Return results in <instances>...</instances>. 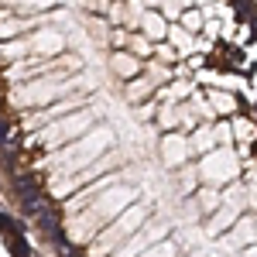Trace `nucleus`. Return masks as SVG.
<instances>
[{
	"label": "nucleus",
	"instance_id": "1",
	"mask_svg": "<svg viewBox=\"0 0 257 257\" xmlns=\"http://www.w3.org/2000/svg\"><path fill=\"white\" fill-rule=\"evenodd\" d=\"M113 144V131L110 127H96L93 134H79L76 141H65L59 148L48 151V158H41L35 168H45L52 175H69V172H79L86 165H93L99 155H106Z\"/></svg>",
	"mask_w": 257,
	"mask_h": 257
},
{
	"label": "nucleus",
	"instance_id": "2",
	"mask_svg": "<svg viewBox=\"0 0 257 257\" xmlns=\"http://www.w3.org/2000/svg\"><path fill=\"white\" fill-rule=\"evenodd\" d=\"M134 199H138V189H134V185H117V182L106 185L86 209H79V213L69 216V237L76 240V243H86L89 233H96L103 223H110V219L117 216L120 209H127Z\"/></svg>",
	"mask_w": 257,
	"mask_h": 257
},
{
	"label": "nucleus",
	"instance_id": "3",
	"mask_svg": "<svg viewBox=\"0 0 257 257\" xmlns=\"http://www.w3.org/2000/svg\"><path fill=\"white\" fill-rule=\"evenodd\" d=\"M76 89H82L79 72H72V69H55V72H48V76L21 82L18 89H14V96H11V103L21 106V110H35V106H48V103H55V99L76 96Z\"/></svg>",
	"mask_w": 257,
	"mask_h": 257
},
{
	"label": "nucleus",
	"instance_id": "4",
	"mask_svg": "<svg viewBox=\"0 0 257 257\" xmlns=\"http://www.w3.org/2000/svg\"><path fill=\"white\" fill-rule=\"evenodd\" d=\"M93 120H96L93 110L79 106V110H72V113H65V117L38 127V134L28 141V148H45V151H52V148H59V144H65V141H76L79 134H86Z\"/></svg>",
	"mask_w": 257,
	"mask_h": 257
},
{
	"label": "nucleus",
	"instance_id": "5",
	"mask_svg": "<svg viewBox=\"0 0 257 257\" xmlns=\"http://www.w3.org/2000/svg\"><path fill=\"white\" fill-rule=\"evenodd\" d=\"M148 206H141L138 199L127 206V209H120L117 219H110V226H106V233L96 240V247L93 250H120L123 247V240L127 237H134V230H141V223L148 219Z\"/></svg>",
	"mask_w": 257,
	"mask_h": 257
},
{
	"label": "nucleus",
	"instance_id": "6",
	"mask_svg": "<svg viewBox=\"0 0 257 257\" xmlns=\"http://www.w3.org/2000/svg\"><path fill=\"white\" fill-rule=\"evenodd\" d=\"M113 165H117V155H113V151H106V155H99L93 165H86V168H79V172H69V175H52V196H55V199L72 196V192H76V189H82L86 182H93V178L113 172Z\"/></svg>",
	"mask_w": 257,
	"mask_h": 257
},
{
	"label": "nucleus",
	"instance_id": "7",
	"mask_svg": "<svg viewBox=\"0 0 257 257\" xmlns=\"http://www.w3.org/2000/svg\"><path fill=\"white\" fill-rule=\"evenodd\" d=\"M117 175H120V172H106V175L86 182V185H82V189H76L69 199H62V213H65V216H72V213L86 209V206H89V202H93V199H96L106 185H113V182H117Z\"/></svg>",
	"mask_w": 257,
	"mask_h": 257
},
{
	"label": "nucleus",
	"instance_id": "8",
	"mask_svg": "<svg viewBox=\"0 0 257 257\" xmlns=\"http://www.w3.org/2000/svg\"><path fill=\"white\" fill-rule=\"evenodd\" d=\"M82 106V96H65V99H55V103H48V106H35L28 117H24V127L28 131H38L45 123H52V120L65 117V113H72V110H79Z\"/></svg>",
	"mask_w": 257,
	"mask_h": 257
},
{
	"label": "nucleus",
	"instance_id": "9",
	"mask_svg": "<svg viewBox=\"0 0 257 257\" xmlns=\"http://www.w3.org/2000/svg\"><path fill=\"white\" fill-rule=\"evenodd\" d=\"M237 216H240V199H230V192H226V196H223V209L209 219V230H206V233H209V237H219L230 223H237Z\"/></svg>",
	"mask_w": 257,
	"mask_h": 257
},
{
	"label": "nucleus",
	"instance_id": "10",
	"mask_svg": "<svg viewBox=\"0 0 257 257\" xmlns=\"http://www.w3.org/2000/svg\"><path fill=\"white\" fill-rule=\"evenodd\" d=\"M168 237V226H165V223H155V226H151V233H148V226H144V230H134V237L131 240H123V247H120V250H123V254H131V250H141V247H151V243H155V240H165Z\"/></svg>",
	"mask_w": 257,
	"mask_h": 257
},
{
	"label": "nucleus",
	"instance_id": "11",
	"mask_svg": "<svg viewBox=\"0 0 257 257\" xmlns=\"http://www.w3.org/2000/svg\"><path fill=\"white\" fill-rule=\"evenodd\" d=\"M161 158H165V165H182V161L189 158V141L178 138V134H165V141H161Z\"/></svg>",
	"mask_w": 257,
	"mask_h": 257
},
{
	"label": "nucleus",
	"instance_id": "12",
	"mask_svg": "<svg viewBox=\"0 0 257 257\" xmlns=\"http://www.w3.org/2000/svg\"><path fill=\"white\" fill-rule=\"evenodd\" d=\"M206 172H209L206 178L219 182V178H223L219 172H226L230 178L237 175V165H233V158H230V151H216V148H213V151H209V158H206Z\"/></svg>",
	"mask_w": 257,
	"mask_h": 257
},
{
	"label": "nucleus",
	"instance_id": "13",
	"mask_svg": "<svg viewBox=\"0 0 257 257\" xmlns=\"http://www.w3.org/2000/svg\"><path fill=\"white\" fill-rule=\"evenodd\" d=\"M28 38H31V52L35 55H59L62 52V35H55V31H35Z\"/></svg>",
	"mask_w": 257,
	"mask_h": 257
},
{
	"label": "nucleus",
	"instance_id": "14",
	"mask_svg": "<svg viewBox=\"0 0 257 257\" xmlns=\"http://www.w3.org/2000/svg\"><path fill=\"white\" fill-rule=\"evenodd\" d=\"M219 138H226V127H199L196 131V138H192V151H199V155H209L213 148H219L216 141Z\"/></svg>",
	"mask_w": 257,
	"mask_h": 257
},
{
	"label": "nucleus",
	"instance_id": "15",
	"mask_svg": "<svg viewBox=\"0 0 257 257\" xmlns=\"http://www.w3.org/2000/svg\"><path fill=\"white\" fill-rule=\"evenodd\" d=\"M158 123L165 127V131H172V127H178V123H189V127H192V113H189V110H182V106L175 110V103H165V106H161Z\"/></svg>",
	"mask_w": 257,
	"mask_h": 257
},
{
	"label": "nucleus",
	"instance_id": "16",
	"mask_svg": "<svg viewBox=\"0 0 257 257\" xmlns=\"http://www.w3.org/2000/svg\"><path fill=\"white\" fill-rule=\"evenodd\" d=\"M113 72L120 79H134V76H141V62L134 55H127V52H117L113 55Z\"/></svg>",
	"mask_w": 257,
	"mask_h": 257
},
{
	"label": "nucleus",
	"instance_id": "17",
	"mask_svg": "<svg viewBox=\"0 0 257 257\" xmlns=\"http://www.w3.org/2000/svg\"><path fill=\"white\" fill-rule=\"evenodd\" d=\"M151 93H155V82H151V79H141V76H134L131 86H127V99H131V103H141V99L151 96Z\"/></svg>",
	"mask_w": 257,
	"mask_h": 257
},
{
	"label": "nucleus",
	"instance_id": "18",
	"mask_svg": "<svg viewBox=\"0 0 257 257\" xmlns=\"http://www.w3.org/2000/svg\"><path fill=\"white\" fill-rule=\"evenodd\" d=\"M144 31L151 35V38H165V31H168V24L161 14H144Z\"/></svg>",
	"mask_w": 257,
	"mask_h": 257
},
{
	"label": "nucleus",
	"instance_id": "19",
	"mask_svg": "<svg viewBox=\"0 0 257 257\" xmlns=\"http://www.w3.org/2000/svg\"><path fill=\"white\" fill-rule=\"evenodd\" d=\"M254 226H257L254 219H240V223H237V247H247V243L257 237Z\"/></svg>",
	"mask_w": 257,
	"mask_h": 257
},
{
	"label": "nucleus",
	"instance_id": "20",
	"mask_svg": "<svg viewBox=\"0 0 257 257\" xmlns=\"http://www.w3.org/2000/svg\"><path fill=\"white\" fill-rule=\"evenodd\" d=\"M7 4L21 7V14H31V11H48V7H55V0H7Z\"/></svg>",
	"mask_w": 257,
	"mask_h": 257
},
{
	"label": "nucleus",
	"instance_id": "21",
	"mask_svg": "<svg viewBox=\"0 0 257 257\" xmlns=\"http://www.w3.org/2000/svg\"><path fill=\"white\" fill-rule=\"evenodd\" d=\"M209 99L216 103V110H223V113H230V110L237 106V103H233V96H226V93H219V89H213V93H209Z\"/></svg>",
	"mask_w": 257,
	"mask_h": 257
},
{
	"label": "nucleus",
	"instance_id": "22",
	"mask_svg": "<svg viewBox=\"0 0 257 257\" xmlns=\"http://www.w3.org/2000/svg\"><path fill=\"white\" fill-rule=\"evenodd\" d=\"M161 93H165V99H168V103H175V99H185L189 86H185V82H175V86H168V89H161Z\"/></svg>",
	"mask_w": 257,
	"mask_h": 257
},
{
	"label": "nucleus",
	"instance_id": "23",
	"mask_svg": "<svg viewBox=\"0 0 257 257\" xmlns=\"http://www.w3.org/2000/svg\"><path fill=\"white\" fill-rule=\"evenodd\" d=\"M213 199H216V192H213V189L199 192V206H202V213H213V209H216V202H213Z\"/></svg>",
	"mask_w": 257,
	"mask_h": 257
},
{
	"label": "nucleus",
	"instance_id": "24",
	"mask_svg": "<svg viewBox=\"0 0 257 257\" xmlns=\"http://www.w3.org/2000/svg\"><path fill=\"white\" fill-rule=\"evenodd\" d=\"M182 24H185L189 31H196L199 24H202V14H199V11H185V14H182Z\"/></svg>",
	"mask_w": 257,
	"mask_h": 257
},
{
	"label": "nucleus",
	"instance_id": "25",
	"mask_svg": "<svg viewBox=\"0 0 257 257\" xmlns=\"http://www.w3.org/2000/svg\"><path fill=\"white\" fill-rule=\"evenodd\" d=\"M237 134H240V138H250V134H254V127H250L247 120H237Z\"/></svg>",
	"mask_w": 257,
	"mask_h": 257
}]
</instances>
